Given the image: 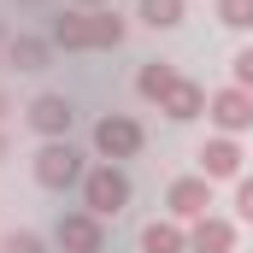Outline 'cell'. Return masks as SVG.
<instances>
[{
  "mask_svg": "<svg viewBox=\"0 0 253 253\" xmlns=\"http://www.w3.org/2000/svg\"><path fill=\"white\" fill-rule=\"evenodd\" d=\"M83 206L94 212V218H112V212H124L129 206V177L106 159V165H94L88 177H83Z\"/></svg>",
  "mask_w": 253,
  "mask_h": 253,
  "instance_id": "cell-1",
  "label": "cell"
},
{
  "mask_svg": "<svg viewBox=\"0 0 253 253\" xmlns=\"http://www.w3.org/2000/svg\"><path fill=\"white\" fill-rule=\"evenodd\" d=\"M88 171H83V153L71 147V141H47L42 153H36V183L42 189H71V183H83Z\"/></svg>",
  "mask_w": 253,
  "mask_h": 253,
  "instance_id": "cell-2",
  "label": "cell"
},
{
  "mask_svg": "<svg viewBox=\"0 0 253 253\" xmlns=\"http://www.w3.org/2000/svg\"><path fill=\"white\" fill-rule=\"evenodd\" d=\"M94 153H100V159H135V153H141V124L124 118V112H106V118L94 124Z\"/></svg>",
  "mask_w": 253,
  "mask_h": 253,
  "instance_id": "cell-3",
  "label": "cell"
},
{
  "mask_svg": "<svg viewBox=\"0 0 253 253\" xmlns=\"http://www.w3.org/2000/svg\"><path fill=\"white\" fill-rule=\"evenodd\" d=\"M53 236H59L65 253H100V248H106V230H100V218H94L88 206H83V212H65Z\"/></svg>",
  "mask_w": 253,
  "mask_h": 253,
  "instance_id": "cell-4",
  "label": "cell"
},
{
  "mask_svg": "<svg viewBox=\"0 0 253 253\" xmlns=\"http://www.w3.org/2000/svg\"><path fill=\"white\" fill-rule=\"evenodd\" d=\"M206 112H212V124L224 135H242V129H253V94L248 88H218L206 100Z\"/></svg>",
  "mask_w": 253,
  "mask_h": 253,
  "instance_id": "cell-5",
  "label": "cell"
},
{
  "mask_svg": "<svg viewBox=\"0 0 253 253\" xmlns=\"http://www.w3.org/2000/svg\"><path fill=\"white\" fill-rule=\"evenodd\" d=\"M71 118H77V106H71L65 94H36V100H30V129L47 135V141H65V135H71Z\"/></svg>",
  "mask_w": 253,
  "mask_h": 253,
  "instance_id": "cell-6",
  "label": "cell"
},
{
  "mask_svg": "<svg viewBox=\"0 0 253 253\" xmlns=\"http://www.w3.org/2000/svg\"><path fill=\"white\" fill-rule=\"evenodd\" d=\"M165 206H171V218H206V206H212V183L206 177H177L171 189H165Z\"/></svg>",
  "mask_w": 253,
  "mask_h": 253,
  "instance_id": "cell-7",
  "label": "cell"
},
{
  "mask_svg": "<svg viewBox=\"0 0 253 253\" xmlns=\"http://www.w3.org/2000/svg\"><path fill=\"white\" fill-rule=\"evenodd\" d=\"M200 177H206V183L242 177V147H236V135H212V141L200 147Z\"/></svg>",
  "mask_w": 253,
  "mask_h": 253,
  "instance_id": "cell-8",
  "label": "cell"
},
{
  "mask_svg": "<svg viewBox=\"0 0 253 253\" xmlns=\"http://www.w3.org/2000/svg\"><path fill=\"white\" fill-rule=\"evenodd\" d=\"M236 248V224L230 218H194V230H189V253H230Z\"/></svg>",
  "mask_w": 253,
  "mask_h": 253,
  "instance_id": "cell-9",
  "label": "cell"
},
{
  "mask_svg": "<svg viewBox=\"0 0 253 253\" xmlns=\"http://www.w3.org/2000/svg\"><path fill=\"white\" fill-rule=\"evenodd\" d=\"M159 112H165L171 124H189V118H200V112H206V88H200V83H189V77H177V88L159 100Z\"/></svg>",
  "mask_w": 253,
  "mask_h": 253,
  "instance_id": "cell-10",
  "label": "cell"
},
{
  "mask_svg": "<svg viewBox=\"0 0 253 253\" xmlns=\"http://www.w3.org/2000/svg\"><path fill=\"white\" fill-rule=\"evenodd\" d=\"M141 253H189L183 224H171V218H153V224H141Z\"/></svg>",
  "mask_w": 253,
  "mask_h": 253,
  "instance_id": "cell-11",
  "label": "cell"
},
{
  "mask_svg": "<svg viewBox=\"0 0 253 253\" xmlns=\"http://www.w3.org/2000/svg\"><path fill=\"white\" fill-rule=\"evenodd\" d=\"M53 42H59V47H71V53L94 47V12H65L59 24H53Z\"/></svg>",
  "mask_w": 253,
  "mask_h": 253,
  "instance_id": "cell-12",
  "label": "cell"
},
{
  "mask_svg": "<svg viewBox=\"0 0 253 253\" xmlns=\"http://www.w3.org/2000/svg\"><path fill=\"white\" fill-rule=\"evenodd\" d=\"M47 53H53V42H42V36H12L6 42V65L12 71H42Z\"/></svg>",
  "mask_w": 253,
  "mask_h": 253,
  "instance_id": "cell-13",
  "label": "cell"
},
{
  "mask_svg": "<svg viewBox=\"0 0 253 253\" xmlns=\"http://www.w3.org/2000/svg\"><path fill=\"white\" fill-rule=\"evenodd\" d=\"M135 88H141L147 100H165V94L177 88V65H171V59H147L141 77H135Z\"/></svg>",
  "mask_w": 253,
  "mask_h": 253,
  "instance_id": "cell-14",
  "label": "cell"
},
{
  "mask_svg": "<svg viewBox=\"0 0 253 253\" xmlns=\"http://www.w3.org/2000/svg\"><path fill=\"white\" fill-rule=\"evenodd\" d=\"M141 24H153V30H177V24H183V0H141Z\"/></svg>",
  "mask_w": 253,
  "mask_h": 253,
  "instance_id": "cell-15",
  "label": "cell"
},
{
  "mask_svg": "<svg viewBox=\"0 0 253 253\" xmlns=\"http://www.w3.org/2000/svg\"><path fill=\"white\" fill-rule=\"evenodd\" d=\"M124 42V18L118 12H94V47H118Z\"/></svg>",
  "mask_w": 253,
  "mask_h": 253,
  "instance_id": "cell-16",
  "label": "cell"
},
{
  "mask_svg": "<svg viewBox=\"0 0 253 253\" xmlns=\"http://www.w3.org/2000/svg\"><path fill=\"white\" fill-rule=\"evenodd\" d=\"M218 24H230V30H253V0H218Z\"/></svg>",
  "mask_w": 253,
  "mask_h": 253,
  "instance_id": "cell-17",
  "label": "cell"
},
{
  "mask_svg": "<svg viewBox=\"0 0 253 253\" xmlns=\"http://www.w3.org/2000/svg\"><path fill=\"white\" fill-rule=\"evenodd\" d=\"M0 253H42V242H36L30 230H12V236L0 242Z\"/></svg>",
  "mask_w": 253,
  "mask_h": 253,
  "instance_id": "cell-18",
  "label": "cell"
},
{
  "mask_svg": "<svg viewBox=\"0 0 253 253\" xmlns=\"http://www.w3.org/2000/svg\"><path fill=\"white\" fill-rule=\"evenodd\" d=\"M236 88H248V94H253V47L236 53Z\"/></svg>",
  "mask_w": 253,
  "mask_h": 253,
  "instance_id": "cell-19",
  "label": "cell"
},
{
  "mask_svg": "<svg viewBox=\"0 0 253 253\" xmlns=\"http://www.w3.org/2000/svg\"><path fill=\"white\" fill-rule=\"evenodd\" d=\"M236 212L253 224V177H242V183H236Z\"/></svg>",
  "mask_w": 253,
  "mask_h": 253,
  "instance_id": "cell-20",
  "label": "cell"
},
{
  "mask_svg": "<svg viewBox=\"0 0 253 253\" xmlns=\"http://www.w3.org/2000/svg\"><path fill=\"white\" fill-rule=\"evenodd\" d=\"M6 42H12V36H6V30H0V59H6Z\"/></svg>",
  "mask_w": 253,
  "mask_h": 253,
  "instance_id": "cell-21",
  "label": "cell"
},
{
  "mask_svg": "<svg viewBox=\"0 0 253 253\" xmlns=\"http://www.w3.org/2000/svg\"><path fill=\"white\" fill-rule=\"evenodd\" d=\"M77 6H100V0H77Z\"/></svg>",
  "mask_w": 253,
  "mask_h": 253,
  "instance_id": "cell-22",
  "label": "cell"
},
{
  "mask_svg": "<svg viewBox=\"0 0 253 253\" xmlns=\"http://www.w3.org/2000/svg\"><path fill=\"white\" fill-rule=\"evenodd\" d=\"M0 153H6V135H0Z\"/></svg>",
  "mask_w": 253,
  "mask_h": 253,
  "instance_id": "cell-23",
  "label": "cell"
},
{
  "mask_svg": "<svg viewBox=\"0 0 253 253\" xmlns=\"http://www.w3.org/2000/svg\"><path fill=\"white\" fill-rule=\"evenodd\" d=\"M0 112H6V100H0Z\"/></svg>",
  "mask_w": 253,
  "mask_h": 253,
  "instance_id": "cell-24",
  "label": "cell"
}]
</instances>
